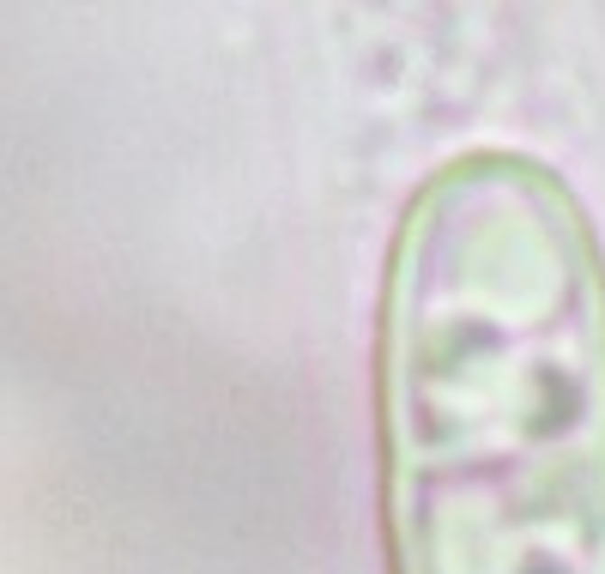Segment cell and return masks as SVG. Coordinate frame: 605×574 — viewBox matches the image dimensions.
I'll return each instance as SVG.
<instances>
[{
    "instance_id": "cell-1",
    "label": "cell",
    "mask_w": 605,
    "mask_h": 574,
    "mask_svg": "<svg viewBox=\"0 0 605 574\" xmlns=\"http://www.w3.org/2000/svg\"><path fill=\"white\" fill-rule=\"evenodd\" d=\"M387 574H605V242L563 170L479 145L382 266Z\"/></svg>"
}]
</instances>
